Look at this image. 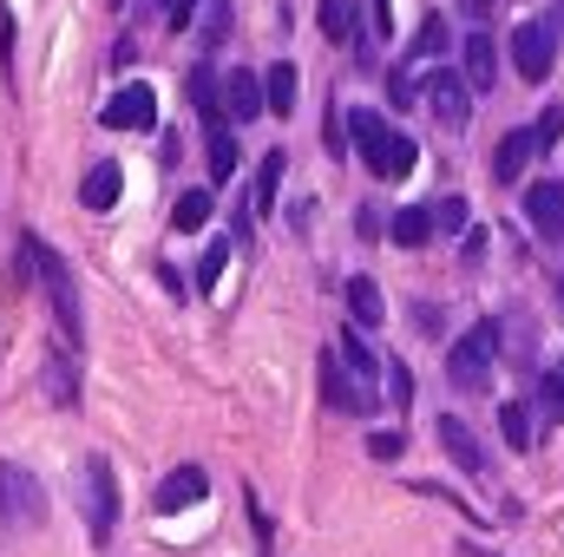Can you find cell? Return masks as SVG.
<instances>
[{"label":"cell","mask_w":564,"mask_h":557,"mask_svg":"<svg viewBox=\"0 0 564 557\" xmlns=\"http://www.w3.org/2000/svg\"><path fill=\"white\" fill-rule=\"evenodd\" d=\"M341 125H348V139L361 144V164H368L375 177L401 184V177L414 171V139H408V132H394L381 112H341Z\"/></svg>","instance_id":"1"},{"label":"cell","mask_w":564,"mask_h":557,"mask_svg":"<svg viewBox=\"0 0 564 557\" xmlns=\"http://www.w3.org/2000/svg\"><path fill=\"white\" fill-rule=\"evenodd\" d=\"M26 243V263H33V282L53 295V315H59V328L79 341V282H73V270H66V256L59 250H46L40 237H20Z\"/></svg>","instance_id":"2"},{"label":"cell","mask_w":564,"mask_h":557,"mask_svg":"<svg viewBox=\"0 0 564 557\" xmlns=\"http://www.w3.org/2000/svg\"><path fill=\"white\" fill-rule=\"evenodd\" d=\"M0 525H13V532H40L46 525V485L26 466H13V459H0Z\"/></svg>","instance_id":"3"},{"label":"cell","mask_w":564,"mask_h":557,"mask_svg":"<svg viewBox=\"0 0 564 557\" xmlns=\"http://www.w3.org/2000/svg\"><path fill=\"white\" fill-rule=\"evenodd\" d=\"M492 361H499V328L492 321H479L473 335H459L453 341V354H446V374H453V387H486L492 381Z\"/></svg>","instance_id":"4"},{"label":"cell","mask_w":564,"mask_h":557,"mask_svg":"<svg viewBox=\"0 0 564 557\" xmlns=\"http://www.w3.org/2000/svg\"><path fill=\"white\" fill-rule=\"evenodd\" d=\"M552 53H558V33H552L545 20H525V26H512V73H519L525 86H545V73H552Z\"/></svg>","instance_id":"5"},{"label":"cell","mask_w":564,"mask_h":557,"mask_svg":"<svg viewBox=\"0 0 564 557\" xmlns=\"http://www.w3.org/2000/svg\"><path fill=\"white\" fill-rule=\"evenodd\" d=\"M322 401H328L335 414H355V419L375 414V387H368V381H355V374L335 361V348L322 354Z\"/></svg>","instance_id":"6"},{"label":"cell","mask_w":564,"mask_h":557,"mask_svg":"<svg viewBox=\"0 0 564 557\" xmlns=\"http://www.w3.org/2000/svg\"><path fill=\"white\" fill-rule=\"evenodd\" d=\"M106 125H112V132H151V125H158V92H151L144 79L119 86V92L106 99Z\"/></svg>","instance_id":"7"},{"label":"cell","mask_w":564,"mask_h":557,"mask_svg":"<svg viewBox=\"0 0 564 557\" xmlns=\"http://www.w3.org/2000/svg\"><path fill=\"white\" fill-rule=\"evenodd\" d=\"M426 112H433L446 132H466V119H473L466 79H459V73H433V79H426Z\"/></svg>","instance_id":"8"},{"label":"cell","mask_w":564,"mask_h":557,"mask_svg":"<svg viewBox=\"0 0 564 557\" xmlns=\"http://www.w3.org/2000/svg\"><path fill=\"white\" fill-rule=\"evenodd\" d=\"M112 518H119L112 466L106 459H86V525H93V538H112Z\"/></svg>","instance_id":"9"},{"label":"cell","mask_w":564,"mask_h":557,"mask_svg":"<svg viewBox=\"0 0 564 557\" xmlns=\"http://www.w3.org/2000/svg\"><path fill=\"white\" fill-rule=\"evenodd\" d=\"M525 223L545 243H564V184H532L525 190Z\"/></svg>","instance_id":"10"},{"label":"cell","mask_w":564,"mask_h":557,"mask_svg":"<svg viewBox=\"0 0 564 557\" xmlns=\"http://www.w3.org/2000/svg\"><path fill=\"white\" fill-rule=\"evenodd\" d=\"M217 119H263V86H257L250 66H237V73L224 79V92H217Z\"/></svg>","instance_id":"11"},{"label":"cell","mask_w":564,"mask_h":557,"mask_svg":"<svg viewBox=\"0 0 564 557\" xmlns=\"http://www.w3.org/2000/svg\"><path fill=\"white\" fill-rule=\"evenodd\" d=\"M440 446H446V459H453L459 472H486V446L473 439V426L459 414H440Z\"/></svg>","instance_id":"12"},{"label":"cell","mask_w":564,"mask_h":557,"mask_svg":"<svg viewBox=\"0 0 564 557\" xmlns=\"http://www.w3.org/2000/svg\"><path fill=\"white\" fill-rule=\"evenodd\" d=\"M197 499H204V472H197V466L164 472V485L151 492V505H158V512H184V505H197Z\"/></svg>","instance_id":"13"},{"label":"cell","mask_w":564,"mask_h":557,"mask_svg":"<svg viewBox=\"0 0 564 557\" xmlns=\"http://www.w3.org/2000/svg\"><path fill=\"white\" fill-rule=\"evenodd\" d=\"M119 190H126L119 164H93V171H86V184H79V204H86V210H112V204H119Z\"/></svg>","instance_id":"14"},{"label":"cell","mask_w":564,"mask_h":557,"mask_svg":"<svg viewBox=\"0 0 564 557\" xmlns=\"http://www.w3.org/2000/svg\"><path fill=\"white\" fill-rule=\"evenodd\" d=\"M525 164H532V139H525V132H506L499 151H492V177H499V184H519Z\"/></svg>","instance_id":"15"},{"label":"cell","mask_w":564,"mask_h":557,"mask_svg":"<svg viewBox=\"0 0 564 557\" xmlns=\"http://www.w3.org/2000/svg\"><path fill=\"white\" fill-rule=\"evenodd\" d=\"M388 237H394L401 250H421V243H433V217H426L421 204H408V210L388 217Z\"/></svg>","instance_id":"16"},{"label":"cell","mask_w":564,"mask_h":557,"mask_svg":"<svg viewBox=\"0 0 564 557\" xmlns=\"http://www.w3.org/2000/svg\"><path fill=\"white\" fill-rule=\"evenodd\" d=\"M492 73H499V53H492V33H473L466 40V86L492 92Z\"/></svg>","instance_id":"17"},{"label":"cell","mask_w":564,"mask_h":557,"mask_svg":"<svg viewBox=\"0 0 564 557\" xmlns=\"http://www.w3.org/2000/svg\"><path fill=\"white\" fill-rule=\"evenodd\" d=\"M335 361H341L355 381H375V374H381V361L368 354V341H361L355 328H341V335H335Z\"/></svg>","instance_id":"18"},{"label":"cell","mask_w":564,"mask_h":557,"mask_svg":"<svg viewBox=\"0 0 564 557\" xmlns=\"http://www.w3.org/2000/svg\"><path fill=\"white\" fill-rule=\"evenodd\" d=\"M257 86H263V106H270L276 119H289V106H295V66H289V59H276Z\"/></svg>","instance_id":"19"},{"label":"cell","mask_w":564,"mask_h":557,"mask_svg":"<svg viewBox=\"0 0 564 557\" xmlns=\"http://www.w3.org/2000/svg\"><path fill=\"white\" fill-rule=\"evenodd\" d=\"M348 308H355V321H361V328L388 321V302H381V288H375V276H348Z\"/></svg>","instance_id":"20"},{"label":"cell","mask_w":564,"mask_h":557,"mask_svg":"<svg viewBox=\"0 0 564 557\" xmlns=\"http://www.w3.org/2000/svg\"><path fill=\"white\" fill-rule=\"evenodd\" d=\"M282 171H289L282 144H276V151H263V164H257V210H276V197H282Z\"/></svg>","instance_id":"21"},{"label":"cell","mask_w":564,"mask_h":557,"mask_svg":"<svg viewBox=\"0 0 564 557\" xmlns=\"http://www.w3.org/2000/svg\"><path fill=\"white\" fill-rule=\"evenodd\" d=\"M499 433H506L512 452H532V407H525V401H506V407H499Z\"/></svg>","instance_id":"22"},{"label":"cell","mask_w":564,"mask_h":557,"mask_svg":"<svg viewBox=\"0 0 564 557\" xmlns=\"http://www.w3.org/2000/svg\"><path fill=\"white\" fill-rule=\"evenodd\" d=\"M315 13H322V40H335V46L355 40V0H322Z\"/></svg>","instance_id":"23"},{"label":"cell","mask_w":564,"mask_h":557,"mask_svg":"<svg viewBox=\"0 0 564 557\" xmlns=\"http://www.w3.org/2000/svg\"><path fill=\"white\" fill-rule=\"evenodd\" d=\"M171 223L191 237V230H204L210 223V190H177V210H171Z\"/></svg>","instance_id":"24"},{"label":"cell","mask_w":564,"mask_h":557,"mask_svg":"<svg viewBox=\"0 0 564 557\" xmlns=\"http://www.w3.org/2000/svg\"><path fill=\"white\" fill-rule=\"evenodd\" d=\"M230 171H237V132L210 125V177H217V184H230Z\"/></svg>","instance_id":"25"},{"label":"cell","mask_w":564,"mask_h":557,"mask_svg":"<svg viewBox=\"0 0 564 557\" xmlns=\"http://www.w3.org/2000/svg\"><path fill=\"white\" fill-rule=\"evenodd\" d=\"M46 394H53L59 407H73V401H79V374L66 368V354H53V361H46Z\"/></svg>","instance_id":"26"},{"label":"cell","mask_w":564,"mask_h":557,"mask_svg":"<svg viewBox=\"0 0 564 557\" xmlns=\"http://www.w3.org/2000/svg\"><path fill=\"white\" fill-rule=\"evenodd\" d=\"M525 139H532V151H552V144L564 139V112H558V106H545V112L532 119V132H525Z\"/></svg>","instance_id":"27"},{"label":"cell","mask_w":564,"mask_h":557,"mask_svg":"<svg viewBox=\"0 0 564 557\" xmlns=\"http://www.w3.org/2000/svg\"><path fill=\"white\" fill-rule=\"evenodd\" d=\"M191 99H197V112L217 125V73H210V66H197V73H191Z\"/></svg>","instance_id":"28"},{"label":"cell","mask_w":564,"mask_h":557,"mask_svg":"<svg viewBox=\"0 0 564 557\" xmlns=\"http://www.w3.org/2000/svg\"><path fill=\"white\" fill-rule=\"evenodd\" d=\"M426 217H433L440 237H459V230H466V197H446V204H433Z\"/></svg>","instance_id":"29"},{"label":"cell","mask_w":564,"mask_h":557,"mask_svg":"<svg viewBox=\"0 0 564 557\" xmlns=\"http://www.w3.org/2000/svg\"><path fill=\"white\" fill-rule=\"evenodd\" d=\"M224 263H230V243H210L204 263H197V288H217L224 282Z\"/></svg>","instance_id":"30"},{"label":"cell","mask_w":564,"mask_h":557,"mask_svg":"<svg viewBox=\"0 0 564 557\" xmlns=\"http://www.w3.org/2000/svg\"><path fill=\"white\" fill-rule=\"evenodd\" d=\"M426 53H446V20H440V13L414 33V59H426Z\"/></svg>","instance_id":"31"},{"label":"cell","mask_w":564,"mask_h":557,"mask_svg":"<svg viewBox=\"0 0 564 557\" xmlns=\"http://www.w3.org/2000/svg\"><path fill=\"white\" fill-rule=\"evenodd\" d=\"M539 407H545V419H564V374L539 381Z\"/></svg>","instance_id":"32"},{"label":"cell","mask_w":564,"mask_h":557,"mask_svg":"<svg viewBox=\"0 0 564 557\" xmlns=\"http://www.w3.org/2000/svg\"><path fill=\"white\" fill-rule=\"evenodd\" d=\"M322 144H328V157H348V125H341V112H328V125H322Z\"/></svg>","instance_id":"33"},{"label":"cell","mask_w":564,"mask_h":557,"mask_svg":"<svg viewBox=\"0 0 564 557\" xmlns=\"http://www.w3.org/2000/svg\"><path fill=\"white\" fill-rule=\"evenodd\" d=\"M368 452H375V459H401V452H408V439H401V433H375V439H368Z\"/></svg>","instance_id":"34"},{"label":"cell","mask_w":564,"mask_h":557,"mask_svg":"<svg viewBox=\"0 0 564 557\" xmlns=\"http://www.w3.org/2000/svg\"><path fill=\"white\" fill-rule=\"evenodd\" d=\"M388 387H394V401H401V407L414 401V381H408V368H401V361H388Z\"/></svg>","instance_id":"35"},{"label":"cell","mask_w":564,"mask_h":557,"mask_svg":"<svg viewBox=\"0 0 564 557\" xmlns=\"http://www.w3.org/2000/svg\"><path fill=\"white\" fill-rule=\"evenodd\" d=\"M375 26H381V33H394V0H375Z\"/></svg>","instance_id":"36"},{"label":"cell","mask_w":564,"mask_h":557,"mask_svg":"<svg viewBox=\"0 0 564 557\" xmlns=\"http://www.w3.org/2000/svg\"><path fill=\"white\" fill-rule=\"evenodd\" d=\"M473 13H492V0H473Z\"/></svg>","instance_id":"37"},{"label":"cell","mask_w":564,"mask_h":557,"mask_svg":"<svg viewBox=\"0 0 564 557\" xmlns=\"http://www.w3.org/2000/svg\"><path fill=\"white\" fill-rule=\"evenodd\" d=\"M466 557H492V551H479V545H466Z\"/></svg>","instance_id":"38"},{"label":"cell","mask_w":564,"mask_h":557,"mask_svg":"<svg viewBox=\"0 0 564 557\" xmlns=\"http://www.w3.org/2000/svg\"><path fill=\"white\" fill-rule=\"evenodd\" d=\"M558 302H564V282H558Z\"/></svg>","instance_id":"39"},{"label":"cell","mask_w":564,"mask_h":557,"mask_svg":"<svg viewBox=\"0 0 564 557\" xmlns=\"http://www.w3.org/2000/svg\"><path fill=\"white\" fill-rule=\"evenodd\" d=\"M164 7H171V0H164Z\"/></svg>","instance_id":"40"},{"label":"cell","mask_w":564,"mask_h":557,"mask_svg":"<svg viewBox=\"0 0 564 557\" xmlns=\"http://www.w3.org/2000/svg\"><path fill=\"white\" fill-rule=\"evenodd\" d=\"M558 374H564V368H558Z\"/></svg>","instance_id":"41"}]
</instances>
